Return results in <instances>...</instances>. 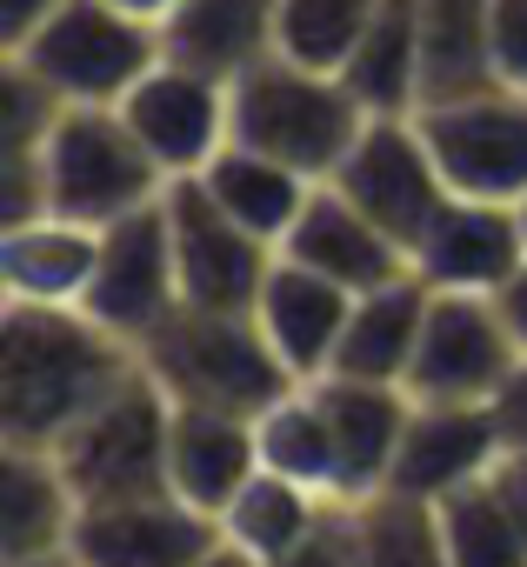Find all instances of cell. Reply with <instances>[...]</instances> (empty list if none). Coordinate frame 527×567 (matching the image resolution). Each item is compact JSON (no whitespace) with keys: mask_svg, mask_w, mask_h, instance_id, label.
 <instances>
[{"mask_svg":"<svg viewBox=\"0 0 527 567\" xmlns=\"http://www.w3.org/2000/svg\"><path fill=\"white\" fill-rule=\"evenodd\" d=\"M520 267H527V234L514 200L454 194L414 247V274L434 295H500Z\"/></svg>","mask_w":527,"mask_h":567,"instance_id":"cell-15","label":"cell"},{"mask_svg":"<svg viewBox=\"0 0 527 567\" xmlns=\"http://www.w3.org/2000/svg\"><path fill=\"white\" fill-rule=\"evenodd\" d=\"M134 368L87 308L0 301V447H61Z\"/></svg>","mask_w":527,"mask_h":567,"instance_id":"cell-1","label":"cell"},{"mask_svg":"<svg viewBox=\"0 0 527 567\" xmlns=\"http://www.w3.org/2000/svg\"><path fill=\"white\" fill-rule=\"evenodd\" d=\"M514 214H520V234H527V194H520V200H514Z\"/></svg>","mask_w":527,"mask_h":567,"instance_id":"cell-41","label":"cell"},{"mask_svg":"<svg viewBox=\"0 0 527 567\" xmlns=\"http://www.w3.org/2000/svg\"><path fill=\"white\" fill-rule=\"evenodd\" d=\"M275 567H368V520H361V501H328V514H321Z\"/></svg>","mask_w":527,"mask_h":567,"instance_id":"cell-32","label":"cell"},{"mask_svg":"<svg viewBox=\"0 0 527 567\" xmlns=\"http://www.w3.org/2000/svg\"><path fill=\"white\" fill-rule=\"evenodd\" d=\"M361 127H368L361 94L341 74L301 68L288 54H268L234 81V141L301 167L308 181H334Z\"/></svg>","mask_w":527,"mask_h":567,"instance_id":"cell-2","label":"cell"},{"mask_svg":"<svg viewBox=\"0 0 527 567\" xmlns=\"http://www.w3.org/2000/svg\"><path fill=\"white\" fill-rule=\"evenodd\" d=\"M328 501H334V494H314V487L275 474V467H260V474L220 507V540H234V547H247L254 560L275 567V560L328 514Z\"/></svg>","mask_w":527,"mask_h":567,"instance_id":"cell-28","label":"cell"},{"mask_svg":"<svg viewBox=\"0 0 527 567\" xmlns=\"http://www.w3.org/2000/svg\"><path fill=\"white\" fill-rule=\"evenodd\" d=\"M500 454H507V434H500L494 401H414V421H407L388 494L441 507L447 494L487 481L500 467Z\"/></svg>","mask_w":527,"mask_h":567,"instance_id":"cell-13","label":"cell"},{"mask_svg":"<svg viewBox=\"0 0 527 567\" xmlns=\"http://www.w3.org/2000/svg\"><path fill=\"white\" fill-rule=\"evenodd\" d=\"M0 567H74V554H41V560H0Z\"/></svg>","mask_w":527,"mask_h":567,"instance_id":"cell-40","label":"cell"},{"mask_svg":"<svg viewBox=\"0 0 527 567\" xmlns=\"http://www.w3.org/2000/svg\"><path fill=\"white\" fill-rule=\"evenodd\" d=\"M254 441H260V467H275V474H288V481L341 501L334 434H328V414H321L314 381H294L288 394H275L268 408H260L254 414Z\"/></svg>","mask_w":527,"mask_h":567,"instance_id":"cell-27","label":"cell"},{"mask_svg":"<svg viewBox=\"0 0 527 567\" xmlns=\"http://www.w3.org/2000/svg\"><path fill=\"white\" fill-rule=\"evenodd\" d=\"M421 8V107L494 81V0H414Z\"/></svg>","mask_w":527,"mask_h":567,"instance_id":"cell-25","label":"cell"},{"mask_svg":"<svg viewBox=\"0 0 527 567\" xmlns=\"http://www.w3.org/2000/svg\"><path fill=\"white\" fill-rule=\"evenodd\" d=\"M34 154H41L48 214L87 220V227H114L174 187L121 107H61V121L48 127Z\"/></svg>","mask_w":527,"mask_h":567,"instance_id":"cell-4","label":"cell"},{"mask_svg":"<svg viewBox=\"0 0 527 567\" xmlns=\"http://www.w3.org/2000/svg\"><path fill=\"white\" fill-rule=\"evenodd\" d=\"M520 368V341L494 295H434L421 354L407 374L414 401H494Z\"/></svg>","mask_w":527,"mask_h":567,"instance_id":"cell-12","label":"cell"},{"mask_svg":"<svg viewBox=\"0 0 527 567\" xmlns=\"http://www.w3.org/2000/svg\"><path fill=\"white\" fill-rule=\"evenodd\" d=\"M121 114H127V127L141 134V147L154 154V167L167 181H194L234 141V81L161 54L141 74V87L121 101Z\"/></svg>","mask_w":527,"mask_h":567,"instance_id":"cell-11","label":"cell"},{"mask_svg":"<svg viewBox=\"0 0 527 567\" xmlns=\"http://www.w3.org/2000/svg\"><path fill=\"white\" fill-rule=\"evenodd\" d=\"M427 301L434 288L421 274H401L388 288H368L354 295L348 308V334H341V354L328 374H348V381H401L414 374V354H421V328H427Z\"/></svg>","mask_w":527,"mask_h":567,"instance_id":"cell-22","label":"cell"},{"mask_svg":"<svg viewBox=\"0 0 527 567\" xmlns=\"http://www.w3.org/2000/svg\"><path fill=\"white\" fill-rule=\"evenodd\" d=\"M167 441H174V401L167 388L134 368L61 447L54 461L81 487V501H134V494H174L167 487Z\"/></svg>","mask_w":527,"mask_h":567,"instance_id":"cell-6","label":"cell"},{"mask_svg":"<svg viewBox=\"0 0 527 567\" xmlns=\"http://www.w3.org/2000/svg\"><path fill=\"white\" fill-rule=\"evenodd\" d=\"M314 394H321V414H328V434H334L341 501L388 494L407 421H414V394L401 381H348V374H321Z\"/></svg>","mask_w":527,"mask_h":567,"instance_id":"cell-16","label":"cell"},{"mask_svg":"<svg viewBox=\"0 0 527 567\" xmlns=\"http://www.w3.org/2000/svg\"><path fill=\"white\" fill-rule=\"evenodd\" d=\"M494 414H500L507 447H527V361H520V368H514V381L494 394Z\"/></svg>","mask_w":527,"mask_h":567,"instance_id":"cell-35","label":"cell"},{"mask_svg":"<svg viewBox=\"0 0 527 567\" xmlns=\"http://www.w3.org/2000/svg\"><path fill=\"white\" fill-rule=\"evenodd\" d=\"M161 54H167L161 28L114 8V0H68L21 48H8V61L28 68L41 87H54L68 107H121Z\"/></svg>","mask_w":527,"mask_h":567,"instance_id":"cell-5","label":"cell"},{"mask_svg":"<svg viewBox=\"0 0 527 567\" xmlns=\"http://www.w3.org/2000/svg\"><path fill=\"white\" fill-rule=\"evenodd\" d=\"M194 567H268V560H254V554H247V547H234V540H214Z\"/></svg>","mask_w":527,"mask_h":567,"instance_id":"cell-38","label":"cell"},{"mask_svg":"<svg viewBox=\"0 0 527 567\" xmlns=\"http://www.w3.org/2000/svg\"><path fill=\"white\" fill-rule=\"evenodd\" d=\"M494 474H500V487H507V494H514V501L527 507V447H507Z\"/></svg>","mask_w":527,"mask_h":567,"instance_id":"cell-37","label":"cell"},{"mask_svg":"<svg viewBox=\"0 0 527 567\" xmlns=\"http://www.w3.org/2000/svg\"><path fill=\"white\" fill-rule=\"evenodd\" d=\"M275 8L281 0H180L161 28V41L174 61L220 74V81H240L247 68H260L275 54Z\"/></svg>","mask_w":527,"mask_h":567,"instance_id":"cell-23","label":"cell"},{"mask_svg":"<svg viewBox=\"0 0 527 567\" xmlns=\"http://www.w3.org/2000/svg\"><path fill=\"white\" fill-rule=\"evenodd\" d=\"M361 520H368V567H454L441 507L407 494H374L361 501Z\"/></svg>","mask_w":527,"mask_h":567,"instance_id":"cell-31","label":"cell"},{"mask_svg":"<svg viewBox=\"0 0 527 567\" xmlns=\"http://www.w3.org/2000/svg\"><path fill=\"white\" fill-rule=\"evenodd\" d=\"M281 254L301 260V267H314V274H328V280H341L348 295H368V288H388V280L414 274V254L388 227H374L334 181H321L308 194V207L288 227Z\"/></svg>","mask_w":527,"mask_h":567,"instance_id":"cell-17","label":"cell"},{"mask_svg":"<svg viewBox=\"0 0 527 567\" xmlns=\"http://www.w3.org/2000/svg\"><path fill=\"white\" fill-rule=\"evenodd\" d=\"M101 267V227L41 214L0 227V301H34V308H81Z\"/></svg>","mask_w":527,"mask_h":567,"instance_id":"cell-19","label":"cell"},{"mask_svg":"<svg viewBox=\"0 0 527 567\" xmlns=\"http://www.w3.org/2000/svg\"><path fill=\"white\" fill-rule=\"evenodd\" d=\"M141 368L167 388L174 408H220V414H260L275 394L294 388L254 315H207V308H180L141 348Z\"/></svg>","mask_w":527,"mask_h":567,"instance_id":"cell-3","label":"cell"},{"mask_svg":"<svg viewBox=\"0 0 527 567\" xmlns=\"http://www.w3.org/2000/svg\"><path fill=\"white\" fill-rule=\"evenodd\" d=\"M220 540V520L187 507L180 494L94 501L74 527V567H194Z\"/></svg>","mask_w":527,"mask_h":567,"instance_id":"cell-14","label":"cell"},{"mask_svg":"<svg viewBox=\"0 0 527 567\" xmlns=\"http://www.w3.org/2000/svg\"><path fill=\"white\" fill-rule=\"evenodd\" d=\"M334 187L374 227H388L407 254L421 247V234L434 227V214L454 200V187H447V174H441V161H434V147H427V134H421L414 114H368L361 141L334 167Z\"/></svg>","mask_w":527,"mask_h":567,"instance_id":"cell-7","label":"cell"},{"mask_svg":"<svg viewBox=\"0 0 527 567\" xmlns=\"http://www.w3.org/2000/svg\"><path fill=\"white\" fill-rule=\"evenodd\" d=\"M81 487L54 447H0V560L68 554L81 527Z\"/></svg>","mask_w":527,"mask_h":567,"instance_id":"cell-20","label":"cell"},{"mask_svg":"<svg viewBox=\"0 0 527 567\" xmlns=\"http://www.w3.org/2000/svg\"><path fill=\"white\" fill-rule=\"evenodd\" d=\"M68 8V0H0V54H8V48H21L48 14H61Z\"/></svg>","mask_w":527,"mask_h":567,"instance_id":"cell-34","label":"cell"},{"mask_svg":"<svg viewBox=\"0 0 527 567\" xmlns=\"http://www.w3.org/2000/svg\"><path fill=\"white\" fill-rule=\"evenodd\" d=\"M368 114H421V8L414 0H381L348 74H341Z\"/></svg>","mask_w":527,"mask_h":567,"instance_id":"cell-26","label":"cell"},{"mask_svg":"<svg viewBox=\"0 0 527 567\" xmlns=\"http://www.w3.org/2000/svg\"><path fill=\"white\" fill-rule=\"evenodd\" d=\"M447 187L467 200H520L527 194V94L480 87L461 101H434L414 114Z\"/></svg>","mask_w":527,"mask_h":567,"instance_id":"cell-10","label":"cell"},{"mask_svg":"<svg viewBox=\"0 0 527 567\" xmlns=\"http://www.w3.org/2000/svg\"><path fill=\"white\" fill-rule=\"evenodd\" d=\"M114 8H127V14H141V21H154V28H167V14L180 8V0H114Z\"/></svg>","mask_w":527,"mask_h":567,"instance_id":"cell-39","label":"cell"},{"mask_svg":"<svg viewBox=\"0 0 527 567\" xmlns=\"http://www.w3.org/2000/svg\"><path fill=\"white\" fill-rule=\"evenodd\" d=\"M247 234H260L268 247H281L288 240V227L301 220V207H308V194L321 187V181H308L301 167H288V161H275V154H260V147H247V141H227L200 174H194Z\"/></svg>","mask_w":527,"mask_h":567,"instance_id":"cell-24","label":"cell"},{"mask_svg":"<svg viewBox=\"0 0 527 567\" xmlns=\"http://www.w3.org/2000/svg\"><path fill=\"white\" fill-rule=\"evenodd\" d=\"M167 227H174V267H180V308L254 315L281 247L247 234L200 181H174L167 187Z\"/></svg>","mask_w":527,"mask_h":567,"instance_id":"cell-9","label":"cell"},{"mask_svg":"<svg viewBox=\"0 0 527 567\" xmlns=\"http://www.w3.org/2000/svg\"><path fill=\"white\" fill-rule=\"evenodd\" d=\"M441 534L454 567H527V507L500 487V474L441 501Z\"/></svg>","mask_w":527,"mask_h":567,"instance_id":"cell-29","label":"cell"},{"mask_svg":"<svg viewBox=\"0 0 527 567\" xmlns=\"http://www.w3.org/2000/svg\"><path fill=\"white\" fill-rule=\"evenodd\" d=\"M260 474V441L254 414H220V408H174V441H167V487L214 514Z\"/></svg>","mask_w":527,"mask_h":567,"instance_id":"cell-21","label":"cell"},{"mask_svg":"<svg viewBox=\"0 0 527 567\" xmlns=\"http://www.w3.org/2000/svg\"><path fill=\"white\" fill-rule=\"evenodd\" d=\"M374 8L381 0H281L275 8V54L321 68V74H348Z\"/></svg>","mask_w":527,"mask_h":567,"instance_id":"cell-30","label":"cell"},{"mask_svg":"<svg viewBox=\"0 0 527 567\" xmlns=\"http://www.w3.org/2000/svg\"><path fill=\"white\" fill-rule=\"evenodd\" d=\"M494 81L527 94V0H494Z\"/></svg>","mask_w":527,"mask_h":567,"instance_id":"cell-33","label":"cell"},{"mask_svg":"<svg viewBox=\"0 0 527 567\" xmlns=\"http://www.w3.org/2000/svg\"><path fill=\"white\" fill-rule=\"evenodd\" d=\"M494 301H500V315H507V328H514V341H520V361H527V267L507 280Z\"/></svg>","mask_w":527,"mask_h":567,"instance_id":"cell-36","label":"cell"},{"mask_svg":"<svg viewBox=\"0 0 527 567\" xmlns=\"http://www.w3.org/2000/svg\"><path fill=\"white\" fill-rule=\"evenodd\" d=\"M348 308H354V295L341 288V280L275 254L268 288H260V301H254V321H260V334H268V348L281 354V368L294 381H321L334 368V354H341Z\"/></svg>","mask_w":527,"mask_h":567,"instance_id":"cell-18","label":"cell"},{"mask_svg":"<svg viewBox=\"0 0 527 567\" xmlns=\"http://www.w3.org/2000/svg\"><path fill=\"white\" fill-rule=\"evenodd\" d=\"M107 334H121L134 354L180 315V267H174V227H167V194L114 227H101V267L81 301Z\"/></svg>","mask_w":527,"mask_h":567,"instance_id":"cell-8","label":"cell"}]
</instances>
